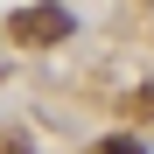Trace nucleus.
Masks as SVG:
<instances>
[{"label": "nucleus", "mask_w": 154, "mask_h": 154, "mask_svg": "<svg viewBox=\"0 0 154 154\" xmlns=\"http://www.w3.org/2000/svg\"><path fill=\"white\" fill-rule=\"evenodd\" d=\"M70 7H56V0H35V7H14L7 14V42L21 49H49V42H70Z\"/></svg>", "instance_id": "1"}, {"label": "nucleus", "mask_w": 154, "mask_h": 154, "mask_svg": "<svg viewBox=\"0 0 154 154\" xmlns=\"http://www.w3.org/2000/svg\"><path fill=\"white\" fill-rule=\"evenodd\" d=\"M98 154H147V147H140L133 133H112V140H105V147H98Z\"/></svg>", "instance_id": "2"}]
</instances>
